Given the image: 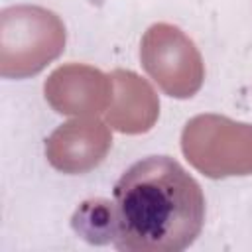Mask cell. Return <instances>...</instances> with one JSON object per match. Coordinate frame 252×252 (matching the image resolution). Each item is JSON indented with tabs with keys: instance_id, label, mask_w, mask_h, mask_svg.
<instances>
[{
	"instance_id": "8992f818",
	"label": "cell",
	"mask_w": 252,
	"mask_h": 252,
	"mask_svg": "<svg viewBox=\"0 0 252 252\" xmlns=\"http://www.w3.org/2000/svg\"><path fill=\"white\" fill-rule=\"evenodd\" d=\"M110 144L108 126L94 118H77L61 124L47 138L45 156L63 173H87L104 159Z\"/></svg>"
},
{
	"instance_id": "6da1fadb",
	"label": "cell",
	"mask_w": 252,
	"mask_h": 252,
	"mask_svg": "<svg viewBox=\"0 0 252 252\" xmlns=\"http://www.w3.org/2000/svg\"><path fill=\"white\" fill-rule=\"evenodd\" d=\"M118 232L124 252H179L195 242L205 222L201 185L169 156H148L114 185Z\"/></svg>"
},
{
	"instance_id": "277c9868",
	"label": "cell",
	"mask_w": 252,
	"mask_h": 252,
	"mask_svg": "<svg viewBox=\"0 0 252 252\" xmlns=\"http://www.w3.org/2000/svg\"><path fill=\"white\" fill-rule=\"evenodd\" d=\"M140 59L158 87L175 98L193 96L205 79V67L195 43L171 24H154L142 37Z\"/></svg>"
},
{
	"instance_id": "52a82bcc",
	"label": "cell",
	"mask_w": 252,
	"mask_h": 252,
	"mask_svg": "<svg viewBox=\"0 0 252 252\" xmlns=\"http://www.w3.org/2000/svg\"><path fill=\"white\" fill-rule=\"evenodd\" d=\"M112 79V102L106 110L114 130L124 134L148 132L159 114V102L154 89L132 71L116 69Z\"/></svg>"
},
{
	"instance_id": "ba28073f",
	"label": "cell",
	"mask_w": 252,
	"mask_h": 252,
	"mask_svg": "<svg viewBox=\"0 0 252 252\" xmlns=\"http://www.w3.org/2000/svg\"><path fill=\"white\" fill-rule=\"evenodd\" d=\"M71 228L89 244H114L118 232L114 201L104 197H93L83 201L71 217Z\"/></svg>"
},
{
	"instance_id": "5b68a950",
	"label": "cell",
	"mask_w": 252,
	"mask_h": 252,
	"mask_svg": "<svg viewBox=\"0 0 252 252\" xmlns=\"http://www.w3.org/2000/svg\"><path fill=\"white\" fill-rule=\"evenodd\" d=\"M45 98L59 114H98L112 102V79L89 65L69 63L45 81Z\"/></svg>"
},
{
	"instance_id": "7a4b0ae2",
	"label": "cell",
	"mask_w": 252,
	"mask_h": 252,
	"mask_svg": "<svg viewBox=\"0 0 252 252\" xmlns=\"http://www.w3.org/2000/svg\"><path fill=\"white\" fill-rule=\"evenodd\" d=\"M65 47V26L39 6H12L0 16V75L24 79L39 73Z\"/></svg>"
},
{
	"instance_id": "3957f363",
	"label": "cell",
	"mask_w": 252,
	"mask_h": 252,
	"mask_svg": "<svg viewBox=\"0 0 252 252\" xmlns=\"http://www.w3.org/2000/svg\"><path fill=\"white\" fill-rule=\"evenodd\" d=\"M187 161L211 179L252 173V124L219 114L191 118L181 134Z\"/></svg>"
}]
</instances>
